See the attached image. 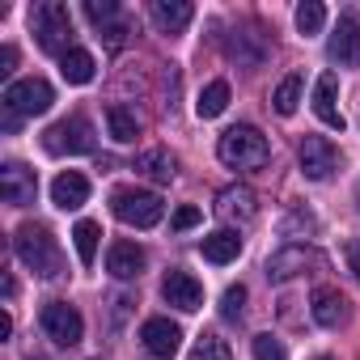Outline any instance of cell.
Segmentation results:
<instances>
[{"label":"cell","instance_id":"obj_1","mask_svg":"<svg viewBox=\"0 0 360 360\" xmlns=\"http://www.w3.org/2000/svg\"><path fill=\"white\" fill-rule=\"evenodd\" d=\"M13 250H18V259H22L34 276H43V280H56V276L64 271V255H60L51 229H43V225H22V229L13 233Z\"/></svg>","mask_w":360,"mask_h":360},{"label":"cell","instance_id":"obj_2","mask_svg":"<svg viewBox=\"0 0 360 360\" xmlns=\"http://www.w3.org/2000/svg\"><path fill=\"white\" fill-rule=\"evenodd\" d=\"M217 157L229 165V169H259V165H267V157H271V148H267V136L259 131V127H229L221 140H217Z\"/></svg>","mask_w":360,"mask_h":360},{"label":"cell","instance_id":"obj_3","mask_svg":"<svg viewBox=\"0 0 360 360\" xmlns=\"http://www.w3.org/2000/svg\"><path fill=\"white\" fill-rule=\"evenodd\" d=\"M30 30H34V39H39V47L47 51V56H68L72 47H68V39H72V13H68V5H60V0H43V5L30 13Z\"/></svg>","mask_w":360,"mask_h":360},{"label":"cell","instance_id":"obj_4","mask_svg":"<svg viewBox=\"0 0 360 360\" xmlns=\"http://www.w3.org/2000/svg\"><path fill=\"white\" fill-rule=\"evenodd\" d=\"M43 148L51 157H81V153L94 148V123L85 115H68V119H60L43 131Z\"/></svg>","mask_w":360,"mask_h":360},{"label":"cell","instance_id":"obj_5","mask_svg":"<svg viewBox=\"0 0 360 360\" xmlns=\"http://www.w3.org/2000/svg\"><path fill=\"white\" fill-rule=\"evenodd\" d=\"M110 212H115L123 225H136V229H153V225L161 221L165 204H161V195H153V191L119 187V191L110 195Z\"/></svg>","mask_w":360,"mask_h":360},{"label":"cell","instance_id":"obj_6","mask_svg":"<svg viewBox=\"0 0 360 360\" xmlns=\"http://www.w3.org/2000/svg\"><path fill=\"white\" fill-rule=\"evenodd\" d=\"M51 102H56V89L43 81V77H26V81H13L9 89H5V115L9 119H30V115H43V110H51Z\"/></svg>","mask_w":360,"mask_h":360},{"label":"cell","instance_id":"obj_7","mask_svg":"<svg viewBox=\"0 0 360 360\" xmlns=\"http://www.w3.org/2000/svg\"><path fill=\"white\" fill-rule=\"evenodd\" d=\"M39 322H43L47 339H56L60 347H72V343H81V335H85V322H81V314H77L68 301H47L43 314H39Z\"/></svg>","mask_w":360,"mask_h":360},{"label":"cell","instance_id":"obj_8","mask_svg":"<svg viewBox=\"0 0 360 360\" xmlns=\"http://www.w3.org/2000/svg\"><path fill=\"white\" fill-rule=\"evenodd\" d=\"M161 297L174 305V309H183V314H195L200 305H204V284L191 276V271H165V280H161Z\"/></svg>","mask_w":360,"mask_h":360},{"label":"cell","instance_id":"obj_9","mask_svg":"<svg viewBox=\"0 0 360 360\" xmlns=\"http://www.w3.org/2000/svg\"><path fill=\"white\" fill-rule=\"evenodd\" d=\"M0 195H5V204H13V208L34 204V195H39V178H34V169L9 161L5 169H0Z\"/></svg>","mask_w":360,"mask_h":360},{"label":"cell","instance_id":"obj_10","mask_svg":"<svg viewBox=\"0 0 360 360\" xmlns=\"http://www.w3.org/2000/svg\"><path fill=\"white\" fill-rule=\"evenodd\" d=\"M335 165H339V153H335L330 140H322V136H305L301 140V174L305 178L322 183V178H330Z\"/></svg>","mask_w":360,"mask_h":360},{"label":"cell","instance_id":"obj_11","mask_svg":"<svg viewBox=\"0 0 360 360\" xmlns=\"http://www.w3.org/2000/svg\"><path fill=\"white\" fill-rule=\"evenodd\" d=\"M140 339H144V347H148L157 360H169L178 347H183V326L169 322V318H148V322L140 326Z\"/></svg>","mask_w":360,"mask_h":360},{"label":"cell","instance_id":"obj_12","mask_svg":"<svg viewBox=\"0 0 360 360\" xmlns=\"http://www.w3.org/2000/svg\"><path fill=\"white\" fill-rule=\"evenodd\" d=\"M326 56L339 60V64L360 68V22H356V13H343V18H339V30H335V39L326 43Z\"/></svg>","mask_w":360,"mask_h":360},{"label":"cell","instance_id":"obj_13","mask_svg":"<svg viewBox=\"0 0 360 360\" xmlns=\"http://www.w3.org/2000/svg\"><path fill=\"white\" fill-rule=\"evenodd\" d=\"M309 314H314V322H318V326L339 330V326L347 322V301H343V292H339V288H314Z\"/></svg>","mask_w":360,"mask_h":360},{"label":"cell","instance_id":"obj_14","mask_svg":"<svg viewBox=\"0 0 360 360\" xmlns=\"http://www.w3.org/2000/svg\"><path fill=\"white\" fill-rule=\"evenodd\" d=\"M89 200V178L77 174V169H64L56 183H51V204L64 208V212H77L81 204Z\"/></svg>","mask_w":360,"mask_h":360},{"label":"cell","instance_id":"obj_15","mask_svg":"<svg viewBox=\"0 0 360 360\" xmlns=\"http://www.w3.org/2000/svg\"><path fill=\"white\" fill-rule=\"evenodd\" d=\"M335 72H322L318 81H314V115L330 127V131H343L347 123H343V115H339V106H335Z\"/></svg>","mask_w":360,"mask_h":360},{"label":"cell","instance_id":"obj_16","mask_svg":"<svg viewBox=\"0 0 360 360\" xmlns=\"http://www.w3.org/2000/svg\"><path fill=\"white\" fill-rule=\"evenodd\" d=\"M106 271H110L115 280L140 276V271H144V250H140L136 242H110V250H106Z\"/></svg>","mask_w":360,"mask_h":360},{"label":"cell","instance_id":"obj_17","mask_svg":"<svg viewBox=\"0 0 360 360\" xmlns=\"http://www.w3.org/2000/svg\"><path fill=\"white\" fill-rule=\"evenodd\" d=\"M195 18V9L187 5V0H153V22L165 30V34H178V30H187Z\"/></svg>","mask_w":360,"mask_h":360},{"label":"cell","instance_id":"obj_18","mask_svg":"<svg viewBox=\"0 0 360 360\" xmlns=\"http://www.w3.org/2000/svg\"><path fill=\"white\" fill-rule=\"evenodd\" d=\"M217 212L225 217V221H250L259 208H255V191L250 187H225L221 195H217Z\"/></svg>","mask_w":360,"mask_h":360},{"label":"cell","instance_id":"obj_19","mask_svg":"<svg viewBox=\"0 0 360 360\" xmlns=\"http://www.w3.org/2000/svg\"><path fill=\"white\" fill-rule=\"evenodd\" d=\"M200 250H204L208 263L225 267V263H233V259L242 255V238H238L233 229H217V233H208V238L200 242Z\"/></svg>","mask_w":360,"mask_h":360},{"label":"cell","instance_id":"obj_20","mask_svg":"<svg viewBox=\"0 0 360 360\" xmlns=\"http://www.w3.org/2000/svg\"><path fill=\"white\" fill-rule=\"evenodd\" d=\"M94 68H98V64H94V56H89L85 47H72V51L60 60V72H64L68 85H89V81H94Z\"/></svg>","mask_w":360,"mask_h":360},{"label":"cell","instance_id":"obj_21","mask_svg":"<svg viewBox=\"0 0 360 360\" xmlns=\"http://www.w3.org/2000/svg\"><path fill=\"white\" fill-rule=\"evenodd\" d=\"M309 259H314L309 250L288 246V250H280V255H271V259H267V276H271V280H288V276H297V267H305Z\"/></svg>","mask_w":360,"mask_h":360},{"label":"cell","instance_id":"obj_22","mask_svg":"<svg viewBox=\"0 0 360 360\" xmlns=\"http://www.w3.org/2000/svg\"><path fill=\"white\" fill-rule=\"evenodd\" d=\"M98 238H102V225H98V221H77V229H72V246H77V259H81L85 267L98 259Z\"/></svg>","mask_w":360,"mask_h":360},{"label":"cell","instance_id":"obj_23","mask_svg":"<svg viewBox=\"0 0 360 360\" xmlns=\"http://www.w3.org/2000/svg\"><path fill=\"white\" fill-rule=\"evenodd\" d=\"M136 169L148 174V178H157V183H169V178H174V157L165 148H148V153L136 157Z\"/></svg>","mask_w":360,"mask_h":360},{"label":"cell","instance_id":"obj_24","mask_svg":"<svg viewBox=\"0 0 360 360\" xmlns=\"http://www.w3.org/2000/svg\"><path fill=\"white\" fill-rule=\"evenodd\" d=\"M225 106H229V81H212V85L200 94L195 115H200V119H217V115H225Z\"/></svg>","mask_w":360,"mask_h":360},{"label":"cell","instance_id":"obj_25","mask_svg":"<svg viewBox=\"0 0 360 360\" xmlns=\"http://www.w3.org/2000/svg\"><path fill=\"white\" fill-rule=\"evenodd\" d=\"M106 127H110V136H115L119 144H131V140L140 136V123H136V115H131L127 106H110V110H106Z\"/></svg>","mask_w":360,"mask_h":360},{"label":"cell","instance_id":"obj_26","mask_svg":"<svg viewBox=\"0 0 360 360\" xmlns=\"http://www.w3.org/2000/svg\"><path fill=\"white\" fill-rule=\"evenodd\" d=\"M271 106H276V115H284V119L301 106V77H297V72L280 81V89L271 94Z\"/></svg>","mask_w":360,"mask_h":360},{"label":"cell","instance_id":"obj_27","mask_svg":"<svg viewBox=\"0 0 360 360\" xmlns=\"http://www.w3.org/2000/svg\"><path fill=\"white\" fill-rule=\"evenodd\" d=\"M326 26V9L318 5V0H305V5H297V30L301 34H318Z\"/></svg>","mask_w":360,"mask_h":360},{"label":"cell","instance_id":"obj_28","mask_svg":"<svg viewBox=\"0 0 360 360\" xmlns=\"http://www.w3.org/2000/svg\"><path fill=\"white\" fill-rule=\"evenodd\" d=\"M191 360H233V352H229V343H225L221 335H200Z\"/></svg>","mask_w":360,"mask_h":360},{"label":"cell","instance_id":"obj_29","mask_svg":"<svg viewBox=\"0 0 360 360\" xmlns=\"http://www.w3.org/2000/svg\"><path fill=\"white\" fill-rule=\"evenodd\" d=\"M85 18H89L98 30H106V26L119 22V5H115V0H85Z\"/></svg>","mask_w":360,"mask_h":360},{"label":"cell","instance_id":"obj_30","mask_svg":"<svg viewBox=\"0 0 360 360\" xmlns=\"http://www.w3.org/2000/svg\"><path fill=\"white\" fill-rule=\"evenodd\" d=\"M242 305H246V288H242V284H229L225 297H221V314L233 322V318H242Z\"/></svg>","mask_w":360,"mask_h":360},{"label":"cell","instance_id":"obj_31","mask_svg":"<svg viewBox=\"0 0 360 360\" xmlns=\"http://www.w3.org/2000/svg\"><path fill=\"white\" fill-rule=\"evenodd\" d=\"M255 360H288L284 343L271 339V335H255Z\"/></svg>","mask_w":360,"mask_h":360},{"label":"cell","instance_id":"obj_32","mask_svg":"<svg viewBox=\"0 0 360 360\" xmlns=\"http://www.w3.org/2000/svg\"><path fill=\"white\" fill-rule=\"evenodd\" d=\"M200 221H204V212H200L195 204H187V208H178V212H174V221H169V229H178V233H183V229H195Z\"/></svg>","mask_w":360,"mask_h":360},{"label":"cell","instance_id":"obj_33","mask_svg":"<svg viewBox=\"0 0 360 360\" xmlns=\"http://www.w3.org/2000/svg\"><path fill=\"white\" fill-rule=\"evenodd\" d=\"M13 68H18V51L5 43V47H0V77H13Z\"/></svg>","mask_w":360,"mask_h":360},{"label":"cell","instance_id":"obj_34","mask_svg":"<svg viewBox=\"0 0 360 360\" xmlns=\"http://www.w3.org/2000/svg\"><path fill=\"white\" fill-rule=\"evenodd\" d=\"M347 263H352V271H356V280H360V242L347 246Z\"/></svg>","mask_w":360,"mask_h":360},{"label":"cell","instance_id":"obj_35","mask_svg":"<svg viewBox=\"0 0 360 360\" xmlns=\"http://www.w3.org/2000/svg\"><path fill=\"white\" fill-rule=\"evenodd\" d=\"M13 335V318L9 314H0V339H9Z\"/></svg>","mask_w":360,"mask_h":360},{"label":"cell","instance_id":"obj_36","mask_svg":"<svg viewBox=\"0 0 360 360\" xmlns=\"http://www.w3.org/2000/svg\"><path fill=\"white\" fill-rule=\"evenodd\" d=\"M314 360H330V356H314Z\"/></svg>","mask_w":360,"mask_h":360}]
</instances>
